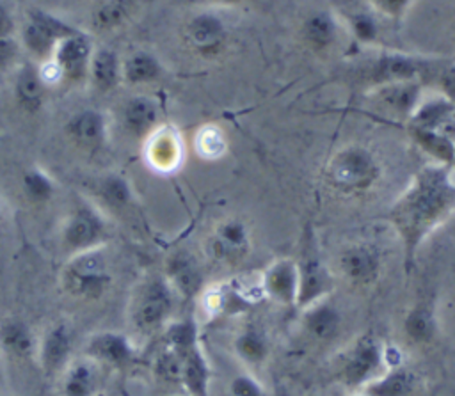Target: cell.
Listing matches in <instances>:
<instances>
[{
    "mask_svg": "<svg viewBox=\"0 0 455 396\" xmlns=\"http://www.w3.org/2000/svg\"><path fill=\"white\" fill-rule=\"evenodd\" d=\"M455 192L446 176L434 169L425 170L395 210V222L403 238L416 245L451 208Z\"/></svg>",
    "mask_w": 455,
    "mask_h": 396,
    "instance_id": "1",
    "label": "cell"
},
{
    "mask_svg": "<svg viewBox=\"0 0 455 396\" xmlns=\"http://www.w3.org/2000/svg\"><path fill=\"white\" fill-rule=\"evenodd\" d=\"M183 43L196 57L217 60L229 50L231 28L220 12L204 9L192 14L181 28Z\"/></svg>",
    "mask_w": 455,
    "mask_h": 396,
    "instance_id": "2",
    "label": "cell"
},
{
    "mask_svg": "<svg viewBox=\"0 0 455 396\" xmlns=\"http://www.w3.org/2000/svg\"><path fill=\"white\" fill-rule=\"evenodd\" d=\"M327 176L336 190L357 194L375 183L379 165L368 149L361 146H347L332 156L327 167Z\"/></svg>",
    "mask_w": 455,
    "mask_h": 396,
    "instance_id": "3",
    "label": "cell"
},
{
    "mask_svg": "<svg viewBox=\"0 0 455 396\" xmlns=\"http://www.w3.org/2000/svg\"><path fill=\"white\" fill-rule=\"evenodd\" d=\"M76 32L78 28L60 18L41 9H30L21 28V43L30 57L46 62L53 55L57 44Z\"/></svg>",
    "mask_w": 455,
    "mask_h": 396,
    "instance_id": "4",
    "label": "cell"
},
{
    "mask_svg": "<svg viewBox=\"0 0 455 396\" xmlns=\"http://www.w3.org/2000/svg\"><path fill=\"white\" fill-rule=\"evenodd\" d=\"M66 288L78 298H100L112 282L105 257L94 250L73 256L66 270Z\"/></svg>",
    "mask_w": 455,
    "mask_h": 396,
    "instance_id": "5",
    "label": "cell"
},
{
    "mask_svg": "<svg viewBox=\"0 0 455 396\" xmlns=\"http://www.w3.org/2000/svg\"><path fill=\"white\" fill-rule=\"evenodd\" d=\"M343 25L336 14L313 9L302 16L297 27L299 43L316 57H327L339 46Z\"/></svg>",
    "mask_w": 455,
    "mask_h": 396,
    "instance_id": "6",
    "label": "cell"
},
{
    "mask_svg": "<svg viewBox=\"0 0 455 396\" xmlns=\"http://www.w3.org/2000/svg\"><path fill=\"white\" fill-rule=\"evenodd\" d=\"M107 234L103 217L89 204H80L69 215L62 229V243L71 256L94 250Z\"/></svg>",
    "mask_w": 455,
    "mask_h": 396,
    "instance_id": "7",
    "label": "cell"
},
{
    "mask_svg": "<svg viewBox=\"0 0 455 396\" xmlns=\"http://www.w3.org/2000/svg\"><path fill=\"white\" fill-rule=\"evenodd\" d=\"M423 69V62L402 53H379L361 69L363 82L373 89L409 83Z\"/></svg>",
    "mask_w": 455,
    "mask_h": 396,
    "instance_id": "8",
    "label": "cell"
},
{
    "mask_svg": "<svg viewBox=\"0 0 455 396\" xmlns=\"http://www.w3.org/2000/svg\"><path fill=\"white\" fill-rule=\"evenodd\" d=\"M92 44L84 32H76L60 41L48 62L57 69L59 80L82 82L89 76V64L92 57Z\"/></svg>",
    "mask_w": 455,
    "mask_h": 396,
    "instance_id": "9",
    "label": "cell"
},
{
    "mask_svg": "<svg viewBox=\"0 0 455 396\" xmlns=\"http://www.w3.org/2000/svg\"><path fill=\"white\" fill-rule=\"evenodd\" d=\"M171 307V297L167 286L160 279H153L142 286L135 305H133V323L139 330L156 329L167 316Z\"/></svg>",
    "mask_w": 455,
    "mask_h": 396,
    "instance_id": "10",
    "label": "cell"
},
{
    "mask_svg": "<svg viewBox=\"0 0 455 396\" xmlns=\"http://www.w3.org/2000/svg\"><path fill=\"white\" fill-rule=\"evenodd\" d=\"M69 140L84 149H98L107 140L105 115L94 108L75 112L64 126Z\"/></svg>",
    "mask_w": 455,
    "mask_h": 396,
    "instance_id": "11",
    "label": "cell"
},
{
    "mask_svg": "<svg viewBox=\"0 0 455 396\" xmlns=\"http://www.w3.org/2000/svg\"><path fill=\"white\" fill-rule=\"evenodd\" d=\"M249 249V233L247 227L235 218L220 222L212 238H210V252L215 259L224 263H235Z\"/></svg>",
    "mask_w": 455,
    "mask_h": 396,
    "instance_id": "12",
    "label": "cell"
},
{
    "mask_svg": "<svg viewBox=\"0 0 455 396\" xmlns=\"http://www.w3.org/2000/svg\"><path fill=\"white\" fill-rule=\"evenodd\" d=\"M100 362L89 355L69 360L62 369L64 396H96L100 389Z\"/></svg>",
    "mask_w": 455,
    "mask_h": 396,
    "instance_id": "13",
    "label": "cell"
},
{
    "mask_svg": "<svg viewBox=\"0 0 455 396\" xmlns=\"http://www.w3.org/2000/svg\"><path fill=\"white\" fill-rule=\"evenodd\" d=\"M158 108L148 96H133L121 108V124L132 137H149L156 130Z\"/></svg>",
    "mask_w": 455,
    "mask_h": 396,
    "instance_id": "14",
    "label": "cell"
},
{
    "mask_svg": "<svg viewBox=\"0 0 455 396\" xmlns=\"http://www.w3.org/2000/svg\"><path fill=\"white\" fill-rule=\"evenodd\" d=\"M73 350V332L66 323L53 325L43 337L39 355L41 364L48 373L66 368Z\"/></svg>",
    "mask_w": 455,
    "mask_h": 396,
    "instance_id": "15",
    "label": "cell"
},
{
    "mask_svg": "<svg viewBox=\"0 0 455 396\" xmlns=\"http://www.w3.org/2000/svg\"><path fill=\"white\" fill-rule=\"evenodd\" d=\"M87 355L100 364L121 368L132 359V345L123 334L101 332L91 337L87 345Z\"/></svg>",
    "mask_w": 455,
    "mask_h": 396,
    "instance_id": "16",
    "label": "cell"
},
{
    "mask_svg": "<svg viewBox=\"0 0 455 396\" xmlns=\"http://www.w3.org/2000/svg\"><path fill=\"white\" fill-rule=\"evenodd\" d=\"M181 158V142L172 128H156L148 139V160L158 170H172Z\"/></svg>",
    "mask_w": 455,
    "mask_h": 396,
    "instance_id": "17",
    "label": "cell"
},
{
    "mask_svg": "<svg viewBox=\"0 0 455 396\" xmlns=\"http://www.w3.org/2000/svg\"><path fill=\"white\" fill-rule=\"evenodd\" d=\"M44 87L46 82L41 75V69L36 67L32 62H27L18 69L14 82V96L23 110L36 112L41 108L44 99Z\"/></svg>",
    "mask_w": 455,
    "mask_h": 396,
    "instance_id": "18",
    "label": "cell"
},
{
    "mask_svg": "<svg viewBox=\"0 0 455 396\" xmlns=\"http://www.w3.org/2000/svg\"><path fill=\"white\" fill-rule=\"evenodd\" d=\"M339 266H341V272L350 281L366 282L377 273L379 256L373 247L364 243H355L341 252Z\"/></svg>",
    "mask_w": 455,
    "mask_h": 396,
    "instance_id": "19",
    "label": "cell"
},
{
    "mask_svg": "<svg viewBox=\"0 0 455 396\" xmlns=\"http://www.w3.org/2000/svg\"><path fill=\"white\" fill-rule=\"evenodd\" d=\"M338 16L341 25L361 43H371L379 37V14L366 2L364 5H345Z\"/></svg>",
    "mask_w": 455,
    "mask_h": 396,
    "instance_id": "20",
    "label": "cell"
},
{
    "mask_svg": "<svg viewBox=\"0 0 455 396\" xmlns=\"http://www.w3.org/2000/svg\"><path fill=\"white\" fill-rule=\"evenodd\" d=\"M87 78H91L94 87L100 91L114 89L119 83V80L123 78L121 62L117 59V53L108 48L94 50L92 57H91Z\"/></svg>",
    "mask_w": 455,
    "mask_h": 396,
    "instance_id": "21",
    "label": "cell"
},
{
    "mask_svg": "<svg viewBox=\"0 0 455 396\" xmlns=\"http://www.w3.org/2000/svg\"><path fill=\"white\" fill-rule=\"evenodd\" d=\"M158 59L149 51H135L121 64V75L130 85H149L162 76Z\"/></svg>",
    "mask_w": 455,
    "mask_h": 396,
    "instance_id": "22",
    "label": "cell"
},
{
    "mask_svg": "<svg viewBox=\"0 0 455 396\" xmlns=\"http://www.w3.org/2000/svg\"><path fill=\"white\" fill-rule=\"evenodd\" d=\"M2 343L16 355H25L32 350L34 339L30 330L20 321H7L0 330Z\"/></svg>",
    "mask_w": 455,
    "mask_h": 396,
    "instance_id": "23",
    "label": "cell"
},
{
    "mask_svg": "<svg viewBox=\"0 0 455 396\" xmlns=\"http://www.w3.org/2000/svg\"><path fill=\"white\" fill-rule=\"evenodd\" d=\"M25 195L32 202H44L53 195V181L39 169H32L23 176Z\"/></svg>",
    "mask_w": 455,
    "mask_h": 396,
    "instance_id": "24",
    "label": "cell"
},
{
    "mask_svg": "<svg viewBox=\"0 0 455 396\" xmlns=\"http://www.w3.org/2000/svg\"><path fill=\"white\" fill-rule=\"evenodd\" d=\"M100 195L112 208L126 206L130 201V188L119 176H108L100 183Z\"/></svg>",
    "mask_w": 455,
    "mask_h": 396,
    "instance_id": "25",
    "label": "cell"
},
{
    "mask_svg": "<svg viewBox=\"0 0 455 396\" xmlns=\"http://www.w3.org/2000/svg\"><path fill=\"white\" fill-rule=\"evenodd\" d=\"M196 146L204 158H217L224 151V137L215 126H204L197 133Z\"/></svg>",
    "mask_w": 455,
    "mask_h": 396,
    "instance_id": "26",
    "label": "cell"
},
{
    "mask_svg": "<svg viewBox=\"0 0 455 396\" xmlns=\"http://www.w3.org/2000/svg\"><path fill=\"white\" fill-rule=\"evenodd\" d=\"M268 288L274 295L288 298L293 289V268L286 263L274 266L268 273Z\"/></svg>",
    "mask_w": 455,
    "mask_h": 396,
    "instance_id": "27",
    "label": "cell"
},
{
    "mask_svg": "<svg viewBox=\"0 0 455 396\" xmlns=\"http://www.w3.org/2000/svg\"><path fill=\"white\" fill-rule=\"evenodd\" d=\"M171 273L176 281V284H180L183 289L190 291L196 288L197 282V272L192 265V261L185 256H176L171 263Z\"/></svg>",
    "mask_w": 455,
    "mask_h": 396,
    "instance_id": "28",
    "label": "cell"
},
{
    "mask_svg": "<svg viewBox=\"0 0 455 396\" xmlns=\"http://www.w3.org/2000/svg\"><path fill=\"white\" fill-rule=\"evenodd\" d=\"M379 16L389 20H400L407 14L414 0H364Z\"/></svg>",
    "mask_w": 455,
    "mask_h": 396,
    "instance_id": "29",
    "label": "cell"
},
{
    "mask_svg": "<svg viewBox=\"0 0 455 396\" xmlns=\"http://www.w3.org/2000/svg\"><path fill=\"white\" fill-rule=\"evenodd\" d=\"M375 362H377V359H375L373 348L371 346H361L350 360L348 376L354 378V380L363 378L375 366Z\"/></svg>",
    "mask_w": 455,
    "mask_h": 396,
    "instance_id": "30",
    "label": "cell"
},
{
    "mask_svg": "<svg viewBox=\"0 0 455 396\" xmlns=\"http://www.w3.org/2000/svg\"><path fill=\"white\" fill-rule=\"evenodd\" d=\"M126 12V5L123 0H108L107 4H103V7L94 14V21L100 27L110 28L116 27L123 16Z\"/></svg>",
    "mask_w": 455,
    "mask_h": 396,
    "instance_id": "31",
    "label": "cell"
},
{
    "mask_svg": "<svg viewBox=\"0 0 455 396\" xmlns=\"http://www.w3.org/2000/svg\"><path fill=\"white\" fill-rule=\"evenodd\" d=\"M323 282V270L320 266V263L315 257H304L302 263V284H304V291L309 295L313 291H320Z\"/></svg>",
    "mask_w": 455,
    "mask_h": 396,
    "instance_id": "32",
    "label": "cell"
},
{
    "mask_svg": "<svg viewBox=\"0 0 455 396\" xmlns=\"http://www.w3.org/2000/svg\"><path fill=\"white\" fill-rule=\"evenodd\" d=\"M409 376L405 373H395L386 382L377 387V394L380 396H402L409 389Z\"/></svg>",
    "mask_w": 455,
    "mask_h": 396,
    "instance_id": "33",
    "label": "cell"
},
{
    "mask_svg": "<svg viewBox=\"0 0 455 396\" xmlns=\"http://www.w3.org/2000/svg\"><path fill=\"white\" fill-rule=\"evenodd\" d=\"M311 327L313 330H316V334L325 336L334 327V316L331 314V311H320L311 318Z\"/></svg>",
    "mask_w": 455,
    "mask_h": 396,
    "instance_id": "34",
    "label": "cell"
},
{
    "mask_svg": "<svg viewBox=\"0 0 455 396\" xmlns=\"http://www.w3.org/2000/svg\"><path fill=\"white\" fill-rule=\"evenodd\" d=\"M409 332L419 339V337H425L428 332H430V325H428V320L423 313H414L411 318H409Z\"/></svg>",
    "mask_w": 455,
    "mask_h": 396,
    "instance_id": "35",
    "label": "cell"
},
{
    "mask_svg": "<svg viewBox=\"0 0 455 396\" xmlns=\"http://www.w3.org/2000/svg\"><path fill=\"white\" fill-rule=\"evenodd\" d=\"M12 32H14V20L7 11V7L0 4V39L12 37Z\"/></svg>",
    "mask_w": 455,
    "mask_h": 396,
    "instance_id": "36",
    "label": "cell"
},
{
    "mask_svg": "<svg viewBox=\"0 0 455 396\" xmlns=\"http://www.w3.org/2000/svg\"><path fill=\"white\" fill-rule=\"evenodd\" d=\"M441 89L444 92V99L455 101V69H446L441 75Z\"/></svg>",
    "mask_w": 455,
    "mask_h": 396,
    "instance_id": "37",
    "label": "cell"
},
{
    "mask_svg": "<svg viewBox=\"0 0 455 396\" xmlns=\"http://www.w3.org/2000/svg\"><path fill=\"white\" fill-rule=\"evenodd\" d=\"M14 53H16V44L12 43V37L0 39V67L9 64Z\"/></svg>",
    "mask_w": 455,
    "mask_h": 396,
    "instance_id": "38",
    "label": "cell"
},
{
    "mask_svg": "<svg viewBox=\"0 0 455 396\" xmlns=\"http://www.w3.org/2000/svg\"><path fill=\"white\" fill-rule=\"evenodd\" d=\"M233 392L235 396H258V389L249 380H238L233 385Z\"/></svg>",
    "mask_w": 455,
    "mask_h": 396,
    "instance_id": "39",
    "label": "cell"
},
{
    "mask_svg": "<svg viewBox=\"0 0 455 396\" xmlns=\"http://www.w3.org/2000/svg\"><path fill=\"white\" fill-rule=\"evenodd\" d=\"M204 2H208V4L213 5V7H222V9H226V7H238V5L245 4L247 0H204Z\"/></svg>",
    "mask_w": 455,
    "mask_h": 396,
    "instance_id": "40",
    "label": "cell"
},
{
    "mask_svg": "<svg viewBox=\"0 0 455 396\" xmlns=\"http://www.w3.org/2000/svg\"><path fill=\"white\" fill-rule=\"evenodd\" d=\"M451 34H453V37H455V18H453V23H451Z\"/></svg>",
    "mask_w": 455,
    "mask_h": 396,
    "instance_id": "41",
    "label": "cell"
},
{
    "mask_svg": "<svg viewBox=\"0 0 455 396\" xmlns=\"http://www.w3.org/2000/svg\"><path fill=\"white\" fill-rule=\"evenodd\" d=\"M18 2H23V0H18Z\"/></svg>",
    "mask_w": 455,
    "mask_h": 396,
    "instance_id": "42",
    "label": "cell"
}]
</instances>
